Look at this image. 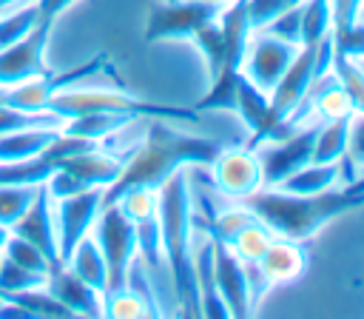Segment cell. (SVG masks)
<instances>
[{
  "label": "cell",
  "instance_id": "cell-23",
  "mask_svg": "<svg viewBox=\"0 0 364 319\" xmlns=\"http://www.w3.org/2000/svg\"><path fill=\"white\" fill-rule=\"evenodd\" d=\"M159 302L148 293H142L139 288L131 285H119V288H108L102 293V316H117V319H136V316H148V313H159Z\"/></svg>",
  "mask_w": 364,
  "mask_h": 319
},
{
  "label": "cell",
  "instance_id": "cell-4",
  "mask_svg": "<svg viewBox=\"0 0 364 319\" xmlns=\"http://www.w3.org/2000/svg\"><path fill=\"white\" fill-rule=\"evenodd\" d=\"M48 111L57 114L60 120L88 114V111H111V114H125V117H148V120H171V122H199V111L193 108H179L168 103H151L142 100L131 91L122 88H85V85H71L60 91L51 103Z\"/></svg>",
  "mask_w": 364,
  "mask_h": 319
},
{
  "label": "cell",
  "instance_id": "cell-33",
  "mask_svg": "<svg viewBox=\"0 0 364 319\" xmlns=\"http://www.w3.org/2000/svg\"><path fill=\"white\" fill-rule=\"evenodd\" d=\"M131 222H139V219H148V216H156V205H159V188H145V185H136V188H125L122 194H117L111 199ZM108 202V205H111Z\"/></svg>",
  "mask_w": 364,
  "mask_h": 319
},
{
  "label": "cell",
  "instance_id": "cell-36",
  "mask_svg": "<svg viewBox=\"0 0 364 319\" xmlns=\"http://www.w3.org/2000/svg\"><path fill=\"white\" fill-rule=\"evenodd\" d=\"M40 125H63V120L51 111H23L0 103V137L23 128H40Z\"/></svg>",
  "mask_w": 364,
  "mask_h": 319
},
{
  "label": "cell",
  "instance_id": "cell-48",
  "mask_svg": "<svg viewBox=\"0 0 364 319\" xmlns=\"http://www.w3.org/2000/svg\"><path fill=\"white\" fill-rule=\"evenodd\" d=\"M358 20L364 23V0H361V9H358Z\"/></svg>",
  "mask_w": 364,
  "mask_h": 319
},
{
  "label": "cell",
  "instance_id": "cell-32",
  "mask_svg": "<svg viewBox=\"0 0 364 319\" xmlns=\"http://www.w3.org/2000/svg\"><path fill=\"white\" fill-rule=\"evenodd\" d=\"M191 43H193V46L199 48V54L205 57L208 74L216 77L219 68H222V63H225V31H222V26H219V14H216L210 23H205V26L191 37Z\"/></svg>",
  "mask_w": 364,
  "mask_h": 319
},
{
  "label": "cell",
  "instance_id": "cell-35",
  "mask_svg": "<svg viewBox=\"0 0 364 319\" xmlns=\"http://www.w3.org/2000/svg\"><path fill=\"white\" fill-rule=\"evenodd\" d=\"M43 185H0V225L11 228L34 202Z\"/></svg>",
  "mask_w": 364,
  "mask_h": 319
},
{
  "label": "cell",
  "instance_id": "cell-1",
  "mask_svg": "<svg viewBox=\"0 0 364 319\" xmlns=\"http://www.w3.org/2000/svg\"><path fill=\"white\" fill-rule=\"evenodd\" d=\"M219 148H222V142H216L210 137L185 134L171 120H151L145 137L125 154V165H122L117 182H111L105 188L102 205H108L125 188H136V185L159 188L179 168L208 165Z\"/></svg>",
  "mask_w": 364,
  "mask_h": 319
},
{
  "label": "cell",
  "instance_id": "cell-39",
  "mask_svg": "<svg viewBox=\"0 0 364 319\" xmlns=\"http://www.w3.org/2000/svg\"><path fill=\"white\" fill-rule=\"evenodd\" d=\"M287 6H290L287 0H245L250 31H264Z\"/></svg>",
  "mask_w": 364,
  "mask_h": 319
},
{
  "label": "cell",
  "instance_id": "cell-45",
  "mask_svg": "<svg viewBox=\"0 0 364 319\" xmlns=\"http://www.w3.org/2000/svg\"><path fill=\"white\" fill-rule=\"evenodd\" d=\"M9 236H11V228H6V225H0V251L6 248V242H9Z\"/></svg>",
  "mask_w": 364,
  "mask_h": 319
},
{
  "label": "cell",
  "instance_id": "cell-17",
  "mask_svg": "<svg viewBox=\"0 0 364 319\" xmlns=\"http://www.w3.org/2000/svg\"><path fill=\"white\" fill-rule=\"evenodd\" d=\"M122 165H125V154H111L102 145H97L57 162L54 168H65L68 174H74V179L82 188H108L111 182H117Z\"/></svg>",
  "mask_w": 364,
  "mask_h": 319
},
{
  "label": "cell",
  "instance_id": "cell-9",
  "mask_svg": "<svg viewBox=\"0 0 364 319\" xmlns=\"http://www.w3.org/2000/svg\"><path fill=\"white\" fill-rule=\"evenodd\" d=\"M102 194H105V188H88V191H80L71 197L51 199L60 262H65L68 253L74 251V245L91 234V228L102 211Z\"/></svg>",
  "mask_w": 364,
  "mask_h": 319
},
{
  "label": "cell",
  "instance_id": "cell-12",
  "mask_svg": "<svg viewBox=\"0 0 364 319\" xmlns=\"http://www.w3.org/2000/svg\"><path fill=\"white\" fill-rule=\"evenodd\" d=\"M299 46L270 34V31H253L247 40V51L242 60V74L256 83L264 94L273 91V85L279 83V77L284 74V68L290 66V60L296 57Z\"/></svg>",
  "mask_w": 364,
  "mask_h": 319
},
{
  "label": "cell",
  "instance_id": "cell-31",
  "mask_svg": "<svg viewBox=\"0 0 364 319\" xmlns=\"http://www.w3.org/2000/svg\"><path fill=\"white\" fill-rule=\"evenodd\" d=\"M6 299L14 302L26 316H71V313L65 310V305L48 291V285H37V288L11 293V296H6Z\"/></svg>",
  "mask_w": 364,
  "mask_h": 319
},
{
  "label": "cell",
  "instance_id": "cell-38",
  "mask_svg": "<svg viewBox=\"0 0 364 319\" xmlns=\"http://www.w3.org/2000/svg\"><path fill=\"white\" fill-rule=\"evenodd\" d=\"M330 40H333V54L364 63V23L361 20L341 28V31H333Z\"/></svg>",
  "mask_w": 364,
  "mask_h": 319
},
{
  "label": "cell",
  "instance_id": "cell-8",
  "mask_svg": "<svg viewBox=\"0 0 364 319\" xmlns=\"http://www.w3.org/2000/svg\"><path fill=\"white\" fill-rule=\"evenodd\" d=\"M210 168V182L213 188L233 202L247 199L250 194H256L264 182H262V165H259V154L250 145L242 148H219L216 157L208 162Z\"/></svg>",
  "mask_w": 364,
  "mask_h": 319
},
{
  "label": "cell",
  "instance_id": "cell-3",
  "mask_svg": "<svg viewBox=\"0 0 364 319\" xmlns=\"http://www.w3.org/2000/svg\"><path fill=\"white\" fill-rule=\"evenodd\" d=\"M267 228L273 236L307 242L324 225L338 219L347 211L364 205V194L353 191L350 185H338L324 194H290L282 188H259L247 199H242Z\"/></svg>",
  "mask_w": 364,
  "mask_h": 319
},
{
  "label": "cell",
  "instance_id": "cell-46",
  "mask_svg": "<svg viewBox=\"0 0 364 319\" xmlns=\"http://www.w3.org/2000/svg\"><path fill=\"white\" fill-rule=\"evenodd\" d=\"M199 3H208V6H216V9H225V6H230V3H236V0H199Z\"/></svg>",
  "mask_w": 364,
  "mask_h": 319
},
{
  "label": "cell",
  "instance_id": "cell-10",
  "mask_svg": "<svg viewBox=\"0 0 364 319\" xmlns=\"http://www.w3.org/2000/svg\"><path fill=\"white\" fill-rule=\"evenodd\" d=\"M222 9L199 0H168L151 9L145 23V40H191L205 23H210Z\"/></svg>",
  "mask_w": 364,
  "mask_h": 319
},
{
  "label": "cell",
  "instance_id": "cell-20",
  "mask_svg": "<svg viewBox=\"0 0 364 319\" xmlns=\"http://www.w3.org/2000/svg\"><path fill=\"white\" fill-rule=\"evenodd\" d=\"M233 114H239V120L250 128L253 140L247 142L250 148H256L267 128H270V94H264L256 83H250L242 71L236 77V100H233Z\"/></svg>",
  "mask_w": 364,
  "mask_h": 319
},
{
  "label": "cell",
  "instance_id": "cell-19",
  "mask_svg": "<svg viewBox=\"0 0 364 319\" xmlns=\"http://www.w3.org/2000/svg\"><path fill=\"white\" fill-rule=\"evenodd\" d=\"M341 182H350L344 157L333 160V162H313L310 160L273 188H282V191H290V194H324V191L338 188Z\"/></svg>",
  "mask_w": 364,
  "mask_h": 319
},
{
  "label": "cell",
  "instance_id": "cell-14",
  "mask_svg": "<svg viewBox=\"0 0 364 319\" xmlns=\"http://www.w3.org/2000/svg\"><path fill=\"white\" fill-rule=\"evenodd\" d=\"M213 279H216V291L233 319H245L256 310L253 296H250L247 265L219 239H213Z\"/></svg>",
  "mask_w": 364,
  "mask_h": 319
},
{
  "label": "cell",
  "instance_id": "cell-5",
  "mask_svg": "<svg viewBox=\"0 0 364 319\" xmlns=\"http://www.w3.org/2000/svg\"><path fill=\"white\" fill-rule=\"evenodd\" d=\"M91 236L100 245L102 259L108 265V288L125 285L128 268L136 259V225L111 202V205H102L91 228Z\"/></svg>",
  "mask_w": 364,
  "mask_h": 319
},
{
  "label": "cell",
  "instance_id": "cell-11",
  "mask_svg": "<svg viewBox=\"0 0 364 319\" xmlns=\"http://www.w3.org/2000/svg\"><path fill=\"white\" fill-rule=\"evenodd\" d=\"M316 80H318L316 77V46H299L296 57L290 60V66L284 68V74L279 77V83L270 91V128H267V134L273 131L276 122L287 120L290 114H296L304 105Z\"/></svg>",
  "mask_w": 364,
  "mask_h": 319
},
{
  "label": "cell",
  "instance_id": "cell-29",
  "mask_svg": "<svg viewBox=\"0 0 364 319\" xmlns=\"http://www.w3.org/2000/svg\"><path fill=\"white\" fill-rule=\"evenodd\" d=\"M40 26V11L37 3H26L9 11H0V48L20 43L26 34H31Z\"/></svg>",
  "mask_w": 364,
  "mask_h": 319
},
{
  "label": "cell",
  "instance_id": "cell-21",
  "mask_svg": "<svg viewBox=\"0 0 364 319\" xmlns=\"http://www.w3.org/2000/svg\"><path fill=\"white\" fill-rule=\"evenodd\" d=\"M63 265H65L74 276H80L85 285H91L94 291L105 293V288H108V265H105L102 251H100V245L94 242L91 234L74 245V251L68 253V259H65Z\"/></svg>",
  "mask_w": 364,
  "mask_h": 319
},
{
  "label": "cell",
  "instance_id": "cell-42",
  "mask_svg": "<svg viewBox=\"0 0 364 319\" xmlns=\"http://www.w3.org/2000/svg\"><path fill=\"white\" fill-rule=\"evenodd\" d=\"M330 9H333V31H341V28L358 23L361 0H330Z\"/></svg>",
  "mask_w": 364,
  "mask_h": 319
},
{
  "label": "cell",
  "instance_id": "cell-49",
  "mask_svg": "<svg viewBox=\"0 0 364 319\" xmlns=\"http://www.w3.org/2000/svg\"><path fill=\"white\" fill-rule=\"evenodd\" d=\"M287 3H290V6H299V3H304V0H287Z\"/></svg>",
  "mask_w": 364,
  "mask_h": 319
},
{
  "label": "cell",
  "instance_id": "cell-16",
  "mask_svg": "<svg viewBox=\"0 0 364 319\" xmlns=\"http://www.w3.org/2000/svg\"><path fill=\"white\" fill-rule=\"evenodd\" d=\"M307 265H310V256L304 251V242H293V239H282V236H273V242L256 262V268L262 271V276L267 279L270 288L301 279L307 273Z\"/></svg>",
  "mask_w": 364,
  "mask_h": 319
},
{
  "label": "cell",
  "instance_id": "cell-13",
  "mask_svg": "<svg viewBox=\"0 0 364 319\" xmlns=\"http://www.w3.org/2000/svg\"><path fill=\"white\" fill-rule=\"evenodd\" d=\"M51 26L54 23L40 20V26L31 34H26L20 43L0 48V88H11L23 80H31V77L48 71L46 48H48Z\"/></svg>",
  "mask_w": 364,
  "mask_h": 319
},
{
  "label": "cell",
  "instance_id": "cell-47",
  "mask_svg": "<svg viewBox=\"0 0 364 319\" xmlns=\"http://www.w3.org/2000/svg\"><path fill=\"white\" fill-rule=\"evenodd\" d=\"M350 188H353V191H361V194H364V174H361V177H355V179L350 182Z\"/></svg>",
  "mask_w": 364,
  "mask_h": 319
},
{
  "label": "cell",
  "instance_id": "cell-7",
  "mask_svg": "<svg viewBox=\"0 0 364 319\" xmlns=\"http://www.w3.org/2000/svg\"><path fill=\"white\" fill-rule=\"evenodd\" d=\"M316 128H318V120H313V122H301V125L293 128L290 134L256 145L264 188L279 185V182L287 179L296 168H301L304 162H310L313 140H316Z\"/></svg>",
  "mask_w": 364,
  "mask_h": 319
},
{
  "label": "cell",
  "instance_id": "cell-15",
  "mask_svg": "<svg viewBox=\"0 0 364 319\" xmlns=\"http://www.w3.org/2000/svg\"><path fill=\"white\" fill-rule=\"evenodd\" d=\"M11 234L28 239L31 245H37L54 265L60 262V248H57V228H54V205L51 197L46 194V188L37 191L34 202L26 208V214L11 225Z\"/></svg>",
  "mask_w": 364,
  "mask_h": 319
},
{
  "label": "cell",
  "instance_id": "cell-44",
  "mask_svg": "<svg viewBox=\"0 0 364 319\" xmlns=\"http://www.w3.org/2000/svg\"><path fill=\"white\" fill-rule=\"evenodd\" d=\"M26 3H37V0H0V11L17 9V6H26Z\"/></svg>",
  "mask_w": 364,
  "mask_h": 319
},
{
  "label": "cell",
  "instance_id": "cell-25",
  "mask_svg": "<svg viewBox=\"0 0 364 319\" xmlns=\"http://www.w3.org/2000/svg\"><path fill=\"white\" fill-rule=\"evenodd\" d=\"M347 134H350V114L347 117H333V120H318L316 140H313V162H333L347 154Z\"/></svg>",
  "mask_w": 364,
  "mask_h": 319
},
{
  "label": "cell",
  "instance_id": "cell-22",
  "mask_svg": "<svg viewBox=\"0 0 364 319\" xmlns=\"http://www.w3.org/2000/svg\"><path fill=\"white\" fill-rule=\"evenodd\" d=\"M131 122H136L134 117H125V114H111V111H88V114H77V117H68L63 120V131L65 134H77V137H85V140H94V142H105L108 137L119 134L122 128H128Z\"/></svg>",
  "mask_w": 364,
  "mask_h": 319
},
{
  "label": "cell",
  "instance_id": "cell-30",
  "mask_svg": "<svg viewBox=\"0 0 364 319\" xmlns=\"http://www.w3.org/2000/svg\"><path fill=\"white\" fill-rule=\"evenodd\" d=\"M330 74L336 77V83L344 88L353 111L364 114V66L358 60H350V57H341V54H333V66H330Z\"/></svg>",
  "mask_w": 364,
  "mask_h": 319
},
{
  "label": "cell",
  "instance_id": "cell-28",
  "mask_svg": "<svg viewBox=\"0 0 364 319\" xmlns=\"http://www.w3.org/2000/svg\"><path fill=\"white\" fill-rule=\"evenodd\" d=\"M301 6V46H318L333 31L330 0H304Z\"/></svg>",
  "mask_w": 364,
  "mask_h": 319
},
{
  "label": "cell",
  "instance_id": "cell-24",
  "mask_svg": "<svg viewBox=\"0 0 364 319\" xmlns=\"http://www.w3.org/2000/svg\"><path fill=\"white\" fill-rule=\"evenodd\" d=\"M60 125H40V128H23V131H11L0 137V162L6 160H28V157H40L48 142L57 137Z\"/></svg>",
  "mask_w": 364,
  "mask_h": 319
},
{
  "label": "cell",
  "instance_id": "cell-43",
  "mask_svg": "<svg viewBox=\"0 0 364 319\" xmlns=\"http://www.w3.org/2000/svg\"><path fill=\"white\" fill-rule=\"evenodd\" d=\"M77 0H37V11H40V20L43 23H54L63 11H68Z\"/></svg>",
  "mask_w": 364,
  "mask_h": 319
},
{
  "label": "cell",
  "instance_id": "cell-37",
  "mask_svg": "<svg viewBox=\"0 0 364 319\" xmlns=\"http://www.w3.org/2000/svg\"><path fill=\"white\" fill-rule=\"evenodd\" d=\"M48 276L43 273H34V271H26L20 265H14L11 259L0 256V296H11V293H20V291H28V288H37V285H46Z\"/></svg>",
  "mask_w": 364,
  "mask_h": 319
},
{
  "label": "cell",
  "instance_id": "cell-40",
  "mask_svg": "<svg viewBox=\"0 0 364 319\" xmlns=\"http://www.w3.org/2000/svg\"><path fill=\"white\" fill-rule=\"evenodd\" d=\"M264 31H270L293 46H301V6H287Z\"/></svg>",
  "mask_w": 364,
  "mask_h": 319
},
{
  "label": "cell",
  "instance_id": "cell-41",
  "mask_svg": "<svg viewBox=\"0 0 364 319\" xmlns=\"http://www.w3.org/2000/svg\"><path fill=\"white\" fill-rule=\"evenodd\" d=\"M353 168L364 174V114L353 111L350 114V134H347V154H344Z\"/></svg>",
  "mask_w": 364,
  "mask_h": 319
},
{
  "label": "cell",
  "instance_id": "cell-27",
  "mask_svg": "<svg viewBox=\"0 0 364 319\" xmlns=\"http://www.w3.org/2000/svg\"><path fill=\"white\" fill-rule=\"evenodd\" d=\"M54 165L46 157L28 160H6L0 162V185H43Z\"/></svg>",
  "mask_w": 364,
  "mask_h": 319
},
{
  "label": "cell",
  "instance_id": "cell-18",
  "mask_svg": "<svg viewBox=\"0 0 364 319\" xmlns=\"http://www.w3.org/2000/svg\"><path fill=\"white\" fill-rule=\"evenodd\" d=\"M48 291L65 305V310L74 316H102V293L94 291L91 285H85L80 276H74L65 265H57L48 279H46Z\"/></svg>",
  "mask_w": 364,
  "mask_h": 319
},
{
  "label": "cell",
  "instance_id": "cell-34",
  "mask_svg": "<svg viewBox=\"0 0 364 319\" xmlns=\"http://www.w3.org/2000/svg\"><path fill=\"white\" fill-rule=\"evenodd\" d=\"M0 256H6V259H11L14 265H20V268H26V271H34V273H43V276H48L57 265L37 248V245H31L28 239H23V236H17V234H11L9 236V242H6V248L0 251Z\"/></svg>",
  "mask_w": 364,
  "mask_h": 319
},
{
  "label": "cell",
  "instance_id": "cell-2",
  "mask_svg": "<svg viewBox=\"0 0 364 319\" xmlns=\"http://www.w3.org/2000/svg\"><path fill=\"white\" fill-rule=\"evenodd\" d=\"M156 222H159V236H162L173 299L179 302L185 313L199 316V293H196V279H193L196 216H193V191H191L188 168H179L159 185Z\"/></svg>",
  "mask_w": 364,
  "mask_h": 319
},
{
  "label": "cell",
  "instance_id": "cell-26",
  "mask_svg": "<svg viewBox=\"0 0 364 319\" xmlns=\"http://www.w3.org/2000/svg\"><path fill=\"white\" fill-rule=\"evenodd\" d=\"M273 242V234H270V228L253 214V219H247L225 245L245 262V265H253V262H259L262 259V253L267 251V245Z\"/></svg>",
  "mask_w": 364,
  "mask_h": 319
},
{
  "label": "cell",
  "instance_id": "cell-6",
  "mask_svg": "<svg viewBox=\"0 0 364 319\" xmlns=\"http://www.w3.org/2000/svg\"><path fill=\"white\" fill-rule=\"evenodd\" d=\"M108 63L105 54H97L91 57L88 63L77 66V68H68V71H46V74H37L31 80H23L11 88H0V103L3 105H14V108H23V111H48V103L71 88V85H80L82 80H88L91 74H97L102 66Z\"/></svg>",
  "mask_w": 364,
  "mask_h": 319
}]
</instances>
